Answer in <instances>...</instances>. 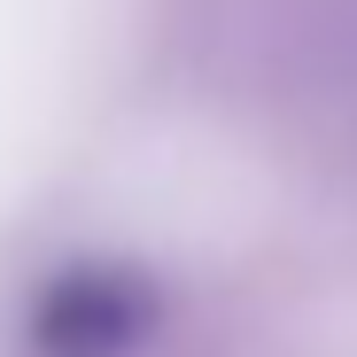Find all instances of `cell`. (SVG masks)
<instances>
[{
    "label": "cell",
    "mask_w": 357,
    "mask_h": 357,
    "mask_svg": "<svg viewBox=\"0 0 357 357\" xmlns=\"http://www.w3.org/2000/svg\"><path fill=\"white\" fill-rule=\"evenodd\" d=\"M163 319L171 295L140 257H78L39 280L24 334L39 357H140Z\"/></svg>",
    "instance_id": "obj_1"
}]
</instances>
